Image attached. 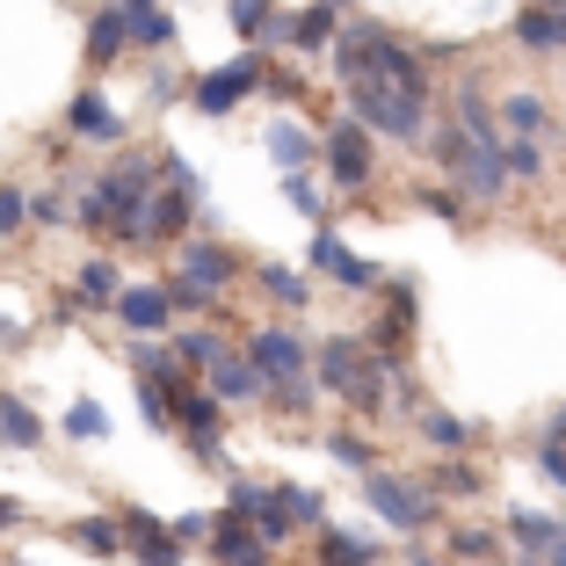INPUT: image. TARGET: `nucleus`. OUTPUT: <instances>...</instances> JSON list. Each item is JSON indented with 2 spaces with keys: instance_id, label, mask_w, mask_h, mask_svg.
I'll use <instances>...</instances> for the list:
<instances>
[{
  "instance_id": "f257e3e1",
  "label": "nucleus",
  "mask_w": 566,
  "mask_h": 566,
  "mask_svg": "<svg viewBox=\"0 0 566 566\" xmlns=\"http://www.w3.org/2000/svg\"><path fill=\"white\" fill-rule=\"evenodd\" d=\"M160 175H167V160H153V153H117L95 182H81L73 226L117 240V248H153V197H160Z\"/></svg>"
},
{
  "instance_id": "f03ea898",
  "label": "nucleus",
  "mask_w": 566,
  "mask_h": 566,
  "mask_svg": "<svg viewBox=\"0 0 566 566\" xmlns=\"http://www.w3.org/2000/svg\"><path fill=\"white\" fill-rule=\"evenodd\" d=\"M407 356H385L370 349V334H327L313 349V378L319 392H334V400L364 407V415H378L385 400H392V370H400Z\"/></svg>"
},
{
  "instance_id": "7ed1b4c3",
  "label": "nucleus",
  "mask_w": 566,
  "mask_h": 566,
  "mask_svg": "<svg viewBox=\"0 0 566 566\" xmlns=\"http://www.w3.org/2000/svg\"><path fill=\"white\" fill-rule=\"evenodd\" d=\"M421 153H429V160L443 167V175H450L458 189H465L472 203H501V197H509V182H516V175H509V160H501V146L472 138L458 117H450V124H436Z\"/></svg>"
},
{
  "instance_id": "20e7f679",
  "label": "nucleus",
  "mask_w": 566,
  "mask_h": 566,
  "mask_svg": "<svg viewBox=\"0 0 566 566\" xmlns=\"http://www.w3.org/2000/svg\"><path fill=\"white\" fill-rule=\"evenodd\" d=\"M342 95H349V117L370 124L378 138H392V146H429V95H407V87H392V81H349Z\"/></svg>"
},
{
  "instance_id": "39448f33",
  "label": "nucleus",
  "mask_w": 566,
  "mask_h": 566,
  "mask_svg": "<svg viewBox=\"0 0 566 566\" xmlns=\"http://www.w3.org/2000/svg\"><path fill=\"white\" fill-rule=\"evenodd\" d=\"M364 501H370V516L392 523L400 537H421L443 516V494L429 480H400V472H364Z\"/></svg>"
},
{
  "instance_id": "423d86ee",
  "label": "nucleus",
  "mask_w": 566,
  "mask_h": 566,
  "mask_svg": "<svg viewBox=\"0 0 566 566\" xmlns=\"http://www.w3.org/2000/svg\"><path fill=\"white\" fill-rule=\"evenodd\" d=\"M269 87V59H262V44H248L240 59H226V66H211V73H197L189 81V102H197L203 117H233L248 95H262Z\"/></svg>"
},
{
  "instance_id": "0eeeda50",
  "label": "nucleus",
  "mask_w": 566,
  "mask_h": 566,
  "mask_svg": "<svg viewBox=\"0 0 566 566\" xmlns=\"http://www.w3.org/2000/svg\"><path fill=\"white\" fill-rule=\"evenodd\" d=\"M370 124H356V117H342L327 132V153H319V167H327V182L342 189V197H364L370 189V175H378V153H370Z\"/></svg>"
},
{
  "instance_id": "6e6552de",
  "label": "nucleus",
  "mask_w": 566,
  "mask_h": 566,
  "mask_svg": "<svg viewBox=\"0 0 566 566\" xmlns=\"http://www.w3.org/2000/svg\"><path fill=\"white\" fill-rule=\"evenodd\" d=\"M167 175H160V197H153V248H167V240L189 233V218H197L203 203V175L189 160H175V153H160Z\"/></svg>"
},
{
  "instance_id": "1a4fd4ad",
  "label": "nucleus",
  "mask_w": 566,
  "mask_h": 566,
  "mask_svg": "<svg viewBox=\"0 0 566 566\" xmlns=\"http://www.w3.org/2000/svg\"><path fill=\"white\" fill-rule=\"evenodd\" d=\"M334 36H342V8H334V0H305V8L276 15L269 44H283V51H298V59H313V51H334Z\"/></svg>"
},
{
  "instance_id": "9d476101",
  "label": "nucleus",
  "mask_w": 566,
  "mask_h": 566,
  "mask_svg": "<svg viewBox=\"0 0 566 566\" xmlns=\"http://www.w3.org/2000/svg\"><path fill=\"white\" fill-rule=\"evenodd\" d=\"M117 523H124V552H132L138 566H189V559H182L189 545L175 537V523H160L153 509H138V501H132Z\"/></svg>"
},
{
  "instance_id": "9b49d317",
  "label": "nucleus",
  "mask_w": 566,
  "mask_h": 566,
  "mask_svg": "<svg viewBox=\"0 0 566 566\" xmlns=\"http://www.w3.org/2000/svg\"><path fill=\"white\" fill-rule=\"evenodd\" d=\"M240 349L262 364L269 385H283V378H313V349H305V334H291V327H254Z\"/></svg>"
},
{
  "instance_id": "f8f14e48",
  "label": "nucleus",
  "mask_w": 566,
  "mask_h": 566,
  "mask_svg": "<svg viewBox=\"0 0 566 566\" xmlns=\"http://www.w3.org/2000/svg\"><path fill=\"white\" fill-rule=\"evenodd\" d=\"M109 313L124 319V334H167L175 319H182V313H175V291H167V283H124Z\"/></svg>"
},
{
  "instance_id": "ddd939ff",
  "label": "nucleus",
  "mask_w": 566,
  "mask_h": 566,
  "mask_svg": "<svg viewBox=\"0 0 566 566\" xmlns=\"http://www.w3.org/2000/svg\"><path fill=\"white\" fill-rule=\"evenodd\" d=\"M175 269H182L189 283H203V291H226V283H233L248 262H240L226 240H189L182 233V240H175Z\"/></svg>"
},
{
  "instance_id": "4468645a",
  "label": "nucleus",
  "mask_w": 566,
  "mask_h": 566,
  "mask_svg": "<svg viewBox=\"0 0 566 566\" xmlns=\"http://www.w3.org/2000/svg\"><path fill=\"white\" fill-rule=\"evenodd\" d=\"M66 132L73 138H87V146H124V132L132 124L102 102V87H73V102H66Z\"/></svg>"
},
{
  "instance_id": "2eb2a0df",
  "label": "nucleus",
  "mask_w": 566,
  "mask_h": 566,
  "mask_svg": "<svg viewBox=\"0 0 566 566\" xmlns=\"http://www.w3.org/2000/svg\"><path fill=\"white\" fill-rule=\"evenodd\" d=\"M203 385H211V392H218V400H226V407H254V400H262V392H269L262 364H254L248 349H226V356H218L211 370H203Z\"/></svg>"
},
{
  "instance_id": "dca6fc26",
  "label": "nucleus",
  "mask_w": 566,
  "mask_h": 566,
  "mask_svg": "<svg viewBox=\"0 0 566 566\" xmlns=\"http://www.w3.org/2000/svg\"><path fill=\"white\" fill-rule=\"evenodd\" d=\"M509 44L516 51H566V8H545V0H523L516 15H509Z\"/></svg>"
},
{
  "instance_id": "f3484780",
  "label": "nucleus",
  "mask_w": 566,
  "mask_h": 566,
  "mask_svg": "<svg viewBox=\"0 0 566 566\" xmlns=\"http://www.w3.org/2000/svg\"><path fill=\"white\" fill-rule=\"evenodd\" d=\"M269 552H276V545H269L248 516H233V509L218 516V531H211V559L218 566H269Z\"/></svg>"
},
{
  "instance_id": "a211bd4d",
  "label": "nucleus",
  "mask_w": 566,
  "mask_h": 566,
  "mask_svg": "<svg viewBox=\"0 0 566 566\" xmlns=\"http://www.w3.org/2000/svg\"><path fill=\"white\" fill-rule=\"evenodd\" d=\"M501 531H509V545H516L531 566H545V552L566 537V516H545V509H509V523H501Z\"/></svg>"
},
{
  "instance_id": "6ab92c4d",
  "label": "nucleus",
  "mask_w": 566,
  "mask_h": 566,
  "mask_svg": "<svg viewBox=\"0 0 566 566\" xmlns=\"http://www.w3.org/2000/svg\"><path fill=\"white\" fill-rule=\"evenodd\" d=\"M124 51H132V15H124V0L117 8H95V15H87V66H117Z\"/></svg>"
},
{
  "instance_id": "aec40b11",
  "label": "nucleus",
  "mask_w": 566,
  "mask_h": 566,
  "mask_svg": "<svg viewBox=\"0 0 566 566\" xmlns=\"http://www.w3.org/2000/svg\"><path fill=\"white\" fill-rule=\"evenodd\" d=\"M319 153H327V138H313L298 117H276L269 124V160H276V175H298V167H313Z\"/></svg>"
},
{
  "instance_id": "412c9836",
  "label": "nucleus",
  "mask_w": 566,
  "mask_h": 566,
  "mask_svg": "<svg viewBox=\"0 0 566 566\" xmlns=\"http://www.w3.org/2000/svg\"><path fill=\"white\" fill-rule=\"evenodd\" d=\"M450 117L465 124L472 138H486V146H501V138H509V132H501V102H486L480 81H458V87H450Z\"/></svg>"
},
{
  "instance_id": "4be33fe9",
  "label": "nucleus",
  "mask_w": 566,
  "mask_h": 566,
  "mask_svg": "<svg viewBox=\"0 0 566 566\" xmlns=\"http://www.w3.org/2000/svg\"><path fill=\"white\" fill-rule=\"evenodd\" d=\"M501 132H509V138H552L545 95H531V87H509V95H501Z\"/></svg>"
},
{
  "instance_id": "5701e85b",
  "label": "nucleus",
  "mask_w": 566,
  "mask_h": 566,
  "mask_svg": "<svg viewBox=\"0 0 566 566\" xmlns=\"http://www.w3.org/2000/svg\"><path fill=\"white\" fill-rule=\"evenodd\" d=\"M415 429H421V443L443 450V458H450V450H472V443H480V429H472L465 415H443V407H421Z\"/></svg>"
},
{
  "instance_id": "b1692460",
  "label": "nucleus",
  "mask_w": 566,
  "mask_h": 566,
  "mask_svg": "<svg viewBox=\"0 0 566 566\" xmlns=\"http://www.w3.org/2000/svg\"><path fill=\"white\" fill-rule=\"evenodd\" d=\"M501 545H509V531H486V523H458L450 531V566H494L501 559Z\"/></svg>"
},
{
  "instance_id": "393cba45",
  "label": "nucleus",
  "mask_w": 566,
  "mask_h": 566,
  "mask_svg": "<svg viewBox=\"0 0 566 566\" xmlns=\"http://www.w3.org/2000/svg\"><path fill=\"white\" fill-rule=\"evenodd\" d=\"M319 566H378V537L319 523Z\"/></svg>"
},
{
  "instance_id": "a878e982",
  "label": "nucleus",
  "mask_w": 566,
  "mask_h": 566,
  "mask_svg": "<svg viewBox=\"0 0 566 566\" xmlns=\"http://www.w3.org/2000/svg\"><path fill=\"white\" fill-rule=\"evenodd\" d=\"M44 443V421H36L30 400H15V392H0V450H36Z\"/></svg>"
},
{
  "instance_id": "bb28decb",
  "label": "nucleus",
  "mask_w": 566,
  "mask_h": 566,
  "mask_svg": "<svg viewBox=\"0 0 566 566\" xmlns=\"http://www.w3.org/2000/svg\"><path fill=\"white\" fill-rule=\"evenodd\" d=\"M66 537H73L81 552H95V559H124V523H117V516H73Z\"/></svg>"
},
{
  "instance_id": "cd10ccee",
  "label": "nucleus",
  "mask_w": 566,
  "mask_h": 566,
  "mask_svg": "<svg viewBox=\"0 0 566 566\" xmlns=\"http://www.w3.org/2000/svg\"><path fill=\"white\" fill-rule=\"evenodd\" d=\"M254 283H262L283 313H305V305H313V283H305L298 269H283V262H254Z\"/></svg>"
},
{
  "instance_id": "c85d7f7f",
  "label": "nucleus",
  "mask_w": 566,
  "mask_h": 566,
  "mask_svg": "<svg viewBox=\"0 0 566 566\" xmlns=\"http://www.w3.org/2000/svg\"><path fill=\"white\" fill-rule=\"evenodd\" d=\"M132 15V51H167L175 44V15H167L160 0H146V8H124Z\"/></svg>"
},
{
  "instance_id": "c756f323",
  "label": "nucleus",
  "mask_w": 566,
  "mask_h": 566,
  "mask_svg": "<svg viewBox=\"0 0 566 566\" xmlns=\"http://www.w3.org/2000/svg\"><path fill=\"white\" fill-rule=\"evenodd\" d=\"M429 486H436V494H443V501H472V494H480V465H465V450H450V458H443V465H436L429 472Z\"/></svg>"
},
{
  "instance_id": "7c9ffc66",
  "label": "nucleus",
  "mask_w": 566,
  "mask_h": 566,
  "mask_svg": "<svg viewBox=\"0 0 566 566\" xmlns=\"http://www.w3.org/2000/svg\"><path fill=\"white\" fill-rule=\"evenodd\" d=\"M327 458L342 472H378V443L364 429H327Z\"/></svg>"
},
{
  "instance_id": "2f4dec72",
  "label": "nucleus",
  "mask_w": 566,
  "mask_h": 566,
  "mask_svg": "<svg viewBox=\"0 0 566 566\" xmlns=\"http://www.w3.org/2000/svg\"><path fill=\"white\" fill-rule=\"evenodd\" d=\"M226 15H233V30H240V44H269V30H276V0H226Z\"/></svg>"
},
{
  "instance_id": "473e14b6",
  "label": "nucleus",
  "mask_w": 566,
  "mask_h": 566,
  "mask_svg": "<svg viewBox=\"0 0 566 566\" xmlns=\"http://www.w3.org/2000/svg\"><path fill=\"white\" fill-rule=\"evenodd\" d=\"M73 291H81V305H117L124 276H117V262H81L73 269Z\"/></svg>"
},
{
  "instance_id": "72a5a7b5",
  "label": "nucleus",
  "mask_w": 566,
  "mask_h": 566,
  "mask_svg": "<svg viewBox=\"0 0 566 566\" xmlns=\"http://www.w3.org/2000/svg\"><path fill=\"white\" fill-rule=\"evenodd\" d=\"M262 400L276 407L283 421H298V415H313V407H319V378H283V385H269Z\"/></svg>"
},
{
  "instance_id": "f704fd0d",
  "label": "nucleus",
  "mask_w": 566,
  "mask_h": 566,
  "mask_svg": "<svg viewBox=\"0 0 566 566\" xmlns=\"http://www.w3.org/2000/svg\"><path fill=\"white\" fill-rule=\"evenodd\" d=\"M226 349H233V342H226V334H211V327H182V334H175V356H182L189 370H211Z\"/></svg>"
},
{
  "instance_id": "c9c22d12",
  "label": "nucleus",
  "mask_w": 566,
  "mask_h": 566,
  "mask_svg": "<svg viewBox=\"0 0 566 566\" xmlns=\"http://www.w3.org/2000/svg\"><path fill=\"white\" fill-rule=\"evenodd\" d=\"M283 203L298 218H327V189L313 182V167H298V175H283Z\"/></svg>"
},
{
  "instance_id": "e433bc0d",
  "label": "nucleus",
  "mask_w": 566,
  "mask_h": 566,
  "mask_svg": "<svg viewBox=\"0 0 566 566\" xmlns=\"http://www.w3.org/2000/svg\"><path fill=\"white\" fill-rule=\"evenodd\" d=\"M415 203H421L429 218H443V226H465V203H472V197H465L458 182H429V189H421Z\"/></svg>"
},
{
  "instance_id": "4c0bfd02",
  "label": "nucleus",
  "mask_w": 566,
  "mask_h": 566,
  "mask_svg": "<svg viewBox=\"0 0 566 566\" xmlns=\"http://www.w3.org/2000/svg\"><path fill=\"white\" fill-rule=\"evenodd\" d=\"M501 160H509L516 182H537V175H545V146H537V138H501Z\"/></svg>"
},
{
  "instance_id": "58836bf2",
  "label": "nucleus",
  "mask_w": 566,
  "mask_h": 566,
  "mask_svg": "<svg viewBox=\"0 0 566 566\" xmlns=\"http://www.w3.org/2000/svg\"><path fill=\"white\" fill-rule=\"evenodd\" d=\"M167 291H175V313H189V319H211V313H218V291H203V283H189L182 269L167 276Z\"/></svg>"
},
{
  "instance_id": "ea45409f",
  "label": "nucleus",
  "mask_w": 566,
  "mask_h": 566,
  "mask_svg": "<svg viewBox=\"0 0 566 566\" xmlns=\"http://www.w3.org/2000/svg\"><path fill=\"white\" fill-rule=\"evenodd\" d=\"M66 436L73 443H102V436H109V415H102L95 400H73L66 407Z\"/></svg>"
},
{
  "instance_id": "a19ab883",
  "label": "nucleus",
  "mask_w": 566,
  "mask_h": 566,
  "mask_svg": "<svg viewBox=\"0 0 566 566\" xmlns=\"http://www.w3.org/2000/svg\"><path fill=\"white\" fill-rule=\"evenodd\" d=\"M334 283H342V291H385V269L378 262H364V254H342V269H334Z\"/></svg>"
},
{
  "instance_id": "79ce46f5",
  "label": "nucleus",
  "mask_w": 566,
  "mask_h": 566,
  "mask_svg": "<svg viewBox=\"0 0 566 566\" xmlns=\"http://www.w3.org/2000/svg\"><path fill=\"white\" fill-rule=\"evenodd\" d=\"M269 501H276V486H262V480H233V486H226V509H233V516H262V509H269Z\"/></svg>"
},
{
  "instance_id": "37998d69",
  "label": "nucleus",
  "mask_w": 566,
  "mask_h": 566,
  "mask_svg": "<svg viewBox=\"0 0 566 566\" xmlns=\"http://www.w3.org/2000/svg\"><path fill=\"white\" fill-rule=\"evenodd\" d=\"M276 494L291 501V516H298V523H313V531H319V523H327V501H319V486H298V480H283Z\"/></svg>"
},
{
  "instance_id": "c03bdc74",
  "label": "nucleus",
  "mask_w": 566,
  "mask_h": 566,
  "mask_svg": "<svg viewBox=\"0 0 566 566\" xmlns=\"http://www.w3.org/2000/svg\"><path fill=\"white\" fill-rule=\"evenodd\" d=\"M342 254H349V240H342V233H313V248H305V262H313L319 276H334V269H342Z\"/></svg>"
},
{
  "instance_id": "a18cd8bd",
  "label": "nucleus",
  "mask_w": 566,
  "mask_h": 566,
  "mask_svg": "<svg viewBox=\"0 0 566 566\" xmlns=\"http://www.w3.org/2000/svg\"><path fill=\"white\" fill-rule=\"evenodd\" d=\"M22 226H30V197L22 189H0V240H15Z\"/></svg>"
},
{
  "instance_id": "49530a36",
  "label": "nucleus",
  "mask_w": 566,
  "mask_h": 566,
  "mask_svg": "<svg viewBox=\"0 0 566 566\" xmlns=\"http://www.w3.org/2000/svg\"><path fill=\"white\" fill-rule=\"evenodd\" d=\"M73 218V203L59 197V189H44V197H30V226H66Z\"/></svg>"
},
{
  "instance_id": "de8ad7c7",
  "label": "nucleus",
  "mask_w": 566,
  "mask_h": 566,
  "mask_svg": "<svg viewBox=\"0 0 566 566\" xmlns=\"http://www.w3.org/2000/svg\"><path fill=\"white\" fill-rule=\"evenodd\" d=\"M211 531H218V516H203V509H182V516H175V537H182V545H211Z\"/></svg>"
},
{
  "instance_id": "09e8293b",
  "label": "nucleus",
  "mask_w": 566,
  "mask_h": 566,
  "mask_svg": "<svg viewBox=\"0 0 566 566\" xmlns=\"http://www.w3.org/2000/svg\"><path fill=\"white\" fill-rule=\"evenodd\" d=\"M537 472H545V480L566 494V443H559V436H545V443H537Z\"/></svg>"
},
{
  "instance_id": "8fccbe9b",
  "label": "nucleus",
  "mask_w": 566,
  "mask_h": 566,
  "mask_svg": "<svg viewBox=\"0 0 566 566\" xmlns=\"http://www.w3.org/2000/svg\"><path fill=\"white\" fill-rule=\"evenodd\" d=\"M262 95H276V102H298V95H305V73H298V66H269V87H262Z\"/></svg>"
},
{
  "instance_id": "3c124183",
  "label": "nucleus",
  "mask_w": 566,
  "mask_h": 566,
  "mask_svg": "<svg viewBox=\"0 0 566 566\" xmlns=\"http://www.w3.org/2000/svg\"><path fill=\"white\" fill-rule=\"evenodd\" d=\"M22 523H30V509H22V501H8V494H0V531H22Z\"/></svg>"
},
{
  "instance_id": "603ef678",
  "label": "nucleus",
  "mask_w": 566,
  "mask_h": 566,
  "mask_svg": "<svg viewBox=\"0 0 566 566\" xmlns=\"http://www.w3.org/2000/svg\"><path fill=\"white\" fill-rule=\"evenodd\" d=\"M22 334H30L22 319H8V313H0V349H22Z\"/></svg>"
},
{
  "instance_id": "864d4df0",
  "label": "nucleus",
  "mask_w": 566,
  "mask_h": 566,
  "mask_svg": "<svg viewBox=\"0 0 566 566\" xmlns=\"http://www.w3.org/2000/svg\"><path fill=\"white\" fill-rule=\"evenodd\" d=\"M545 566H566V537H559V545H552V552H545Z\"/></svg>"
},
{
  "instance_id": "5fc2aeb1",
  "label": "nucleus",
  "mask_w": 566,
  "mask_h": 566,
  "mask_svg": "<svg viewBox=\"0 0 566 566\" xmlns=\"http://www.w3.org/2000/svg\"><path fill=\"white\" fill-rule=\"evenodd\" d=\"M415 566H443V559H436V552H415Z\"/></svg>"
},
{
  "instance_id": "6e6d98bb",
  "label": "nucleus",
  "mask_w": 566,
  "mask_h": 566,
  "mask_svg": "<svg viewBox=\"0 0 566 566\" xmlns=\"http://www.w3.org/2000/svg\"><path fill=\"white\" fill-rule=\"evenodd\" d=\"M334 8H356V0H334Z\"/></svg>"
},
{
  "instance_id": "4d7b16f0",
  "label": "nucleus",
  "mask_w": 566,
  "mask_h": 566,
  "mask_svg": "<svg viewBox=\"0 0 566 566\" xmlns=\"http://www.w3.org/2000/svg\"><path fill=\"white\" fill-rule=\"evenodd\" d=\"M545 8H566V0H545Z\"/></svg>"
},
{
  "instance_id": "13d9d810",
  "label": "nucleus",
  "mask_w": 566,
  "mask_h": 566,
  "mask_svg": "<svg viewBox=\"0 0 566 566\" xmlns=\"http://www.w3.org/2000/svg\"><path fill=\"white\" fill-rule=\"evenodd\" d=\"M523 566H531V559H523Z\"/></svg>"
}]
</instances>
